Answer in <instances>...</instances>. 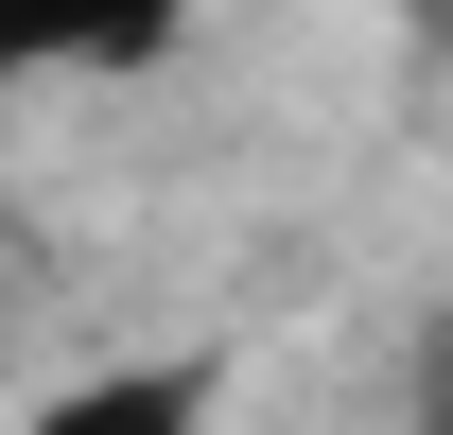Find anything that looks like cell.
Masks as SVG:
<instances>
[{
  "label": "cell",
  "instance_id": "cell-1",
  "mask_svg": "<svg viewBox=\"0 0 453 435\" xmlns=\"http://www.w3.org/2000/svg\"><path fill=\"white\" fill-rule=\"evenodd\" d=\"M192 0H0V88L35 70H157Z\"/></svg>",
  "mask_w": 453,
  "mask_h": 435
},
{
  "label": "cell",
  "instance_id": "cell-2",
  "mask_svg": "<svg viewBox=\"0 0 453 435\" xmlns=\"http://www.w3.org/2000/svg\"><path fill=\"white\" fill-rule=\"evenodd\" d=\"M18 435H210V366H88V383H53Z\"/></svg>",
  "mask_w": 453,
  "mask_h": 435
},
{
  "label": "cell",
  "instance_id": "cell-3",
  "mask_svg": "<svg viewBox=\"0 0 453 435\" xmlns=\"http://www.w3.org/2000/svg\"><path fill=\"white\" fill-rule=\"evenodd\" d=\"M418 435H453V314L418 331Z\"/></svg>",
  "mask_w": 453,
  "mask_h": 435
}]
</instances>
